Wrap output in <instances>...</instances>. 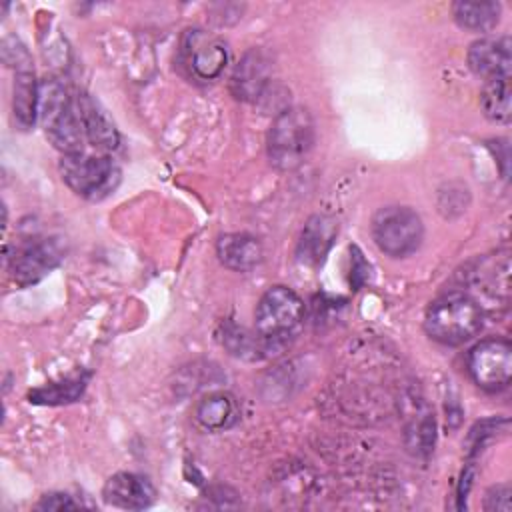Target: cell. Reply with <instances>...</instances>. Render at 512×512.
Wrapping results in <instances>:
<instances>
[{
	"label": "cell",
	"mask_w": 512,
	"mask_h": 512,
	"mask_svg": "<svg viewBox=\"0 0 512 512\" xmlns=\"http://www.w3.org/2000/svg\"><path fill=\"white\" fill-rule=\"evenodd\" d=\"M484 324L482 306L466 292L454 290L438 296L426 310V334L446 346H458L474 338Z\"/></svg>",
	"instance_id": "cell-1"
},
{
	"label": "cell",
	"mask_w": 512,
	"mask_h": 512,
	"mask_svg": "<svg viewBox=\"0 0 512 512\" xmlns=\"http://www.w3.org/2000/svg\"><path fill=\"white\" fill-rule=\"evenodd\" d=\"M302 324L304 302L294 290L286 286L268 288L256 304L254 328L264 352L284 348L288 340L298 334Z\"/></svg>",
	"instance_id": "cell-2"
},
{
	"label": "cell",
	"mask_w": 512,
	"mask_h": 512,
	"mask_svg": "<svg viewBox=\"0 0 512 512\" xmlns=\"http://www.w3.org/2000/svg\"><path fill=\"white\" fill-rule=\"evenodd\" d=\"M38 118L48 140L62 154H78L82 150L84 130L78 114L76 96H70L66 86L58 80H44L40 84Z\"/></svg>",
	"instance_id": "cell-3"
},
{
	"label": "cell",
	"mask_w": 512,
	"mask_h": 512,
	"mask_svg": "<svg viewBox=\"0 0 512 512\" xmlns=\"http://www.w3.org/2000/svg\"><path fill=\"white\" fill-rule=\"evenodd\" d=\"M314 144V122L306 108L288 106L276 114L266 136L268 160L278 170L300 166Z\"/></svg>",
	"instance_id": "cell-4"
},
{
	"label": "cell",
	"mask_w": 512,
	"mask_h": 512,
	"mask_svg": "<svg viewBox=\"0 0 512 512\" xmlns=\"http://www.w3.org/2000/svg\"><path fill=\"white\" fill-rule=\"evenodd\" d=\"M58 168L64 184L88 200L108 196L120 182V170L108 156H92L84 152L64 154Z\"/></svg>",
	"instance_id": "cell-5"
},
{
	"label": "cell",
	"mask_w": 512,
	"mask_h": 512,
	"mask_svg": "<svg viewBox=\"0 0 512 512\" xmlns=\"http://www.w3.org/2000/svg\"><path fill=\"white\" fill-rule=\"evenodd\" d=\"M372 238L392 258L410 256L424 238L422 218L408 206H384L372 218Z\"/></svg>",
	"instance_id": "cell-6"
},
{
	"label": "cell",
	"mask_w": 512,
	"mask_h": 512,
	"mask_svg": "<svg viewBox=\"0 0 512 512\" xmlns=\"http://www.w3.org/2000/svg\"><path fill=\"white\" fill-rule=\"evenodd\" d=\"M468 372L482 390H504L512 378V346L502 338L480 340L468 352Z\"/></svg>",
	"instance_id": "cell-7"
},
{
	"label": "cell",
	"mask_w": 512,
	"mask_h": 512,
	"mask_svg": "<svg viewBox=\"0 0 512 512\" xmlns=\"http://www.w3.org/2000/svg\"><path fill=\"white\" fill-rule=\"evenodd\" d=\"M180 54L190 74L200 80L218 78L228 62L226 44L202 28H190L182 34Z\"/></svg>",
	"instance_id": "cell-8"
},
{
	"label": "cell",
	"mask_w": 512,
	"mask_h": 512,
	"mask_svg": "<svg viewBox=\"0 0 512 512\" xmlns=\"http://www.w3.org/2000/svg\"><path fill=\"white\" fill-rule=\"evenodd\" d=\"M64 258L62 246L54 238H34L14 248L10 256V272L22 286L44 278Z\"/></svg>",
	"instance_id": "cell-9"
},
{
	"label": "cell",
	"mask_w": 512,
	"mask_h": 512,
	"mask_svg": "<svg viewBox=\"0 0 512 512\" xmlns=\"http://www.w3.org/2000/svg\"><path fill=\"white\" fill-rule=\"evenodd\" d=\"M510 48L512 46L508 36L476 40L468 48V66L474 74H478L484 80L510 78V66H512Z\"/></svg>",
	"instance_id": "cell-10"
},
{
	"label": "cell",
	"mask_w": 512,
	"mask_h": 512,
	"mask_svg": "<svg viewBox=\"0 0 512 512\" xmlns=\"http://www.w3.org/2000/svg\"><path fill=\"white\" fill-rule=\"evenodd\" d=\"M404 440L406 448L420 458H426L434 448L436 422L428 404L418 396L404 398Z\"/></svg>",
	"instance_id": "cell-11"
},
{
	"label": "cell",
	"mask_w": 512,
	"mask_h": 512,
	"mask_svg": "<svg viewBox=\"0 0 512 512\" xmlns=\"http://www.w3.org/2000/svg\"><path fill=\"white\" fill-rule=\"evenodd\" d=\"M102 496L112 506L124 510H142L156 500V490L152 482L142 474L118 472L106 480Z\"/></svg>",
	"instance_id": "cell-12"
},
{
	"label": "cell",
	"mask_w": 512,
	"mask_h": 512,
	"mask_svg": "<svg viewBox=\"0 0 512 512\" xmlns=\"http://www.w3.org/2000/svg\"><path fill=\"white\" fill-rule=\"evenodd\" d=\"M272 86L270 78V66L268 60L264 58L262 52L250 50L236 66L232 78H230V88L232 94L238 100L246 102H256L266 96V92Z\"/></svg>",
	"instance_id": "cell-13"
},
{
	"label": "cell",
	"mask_w": 512,
	"mask_h": 512,
	"mask_svg": "<svg viewBox=\"0 0 512 512\" xmlns=\"http://www.w3.org/2000/svg\"><path fill=\"white\" fill-rule=\"evenodd\" d=\"M38 100H40V84L34 78L30 56L28 54L18 56L14 88H12V114L20 130L32 128L38 116Z\"/></svg>",
	"instance_id": "cell-14"
},
{
	"label": "cell",
	"mask_w": 512,
	"mask_h": 512,
	"mask_svg": "<svg viewBox=\"0 0 512 512\" xmlns=\"http://www.w3.org/2000/svg\"><path fill=\"white\" fill-rule=\"evenodd\" d=\"M216 254L226 268L236 272H248L256 268L264 256L258 238L244 232L220 236L216 242Z\"/></svg>",
	"instance_id": "cell-15"
},
{
	"label": "cell",
	"mask_w": 512,
	"mask_h": 512,
	"mask_svg": "<svg viewBox=\"0 0 512 512\" xmlns=\"http://www.w3.org/2000/svg\"><path fill=\"white\" fill-rule=\"evenodd\" d=\"M76 104L84 138L98 150H114L118 146V132L98 102H94L88 94H78Z\"/></svg>",
	"instance_id": "cell-16"
},
{
	"label": "cell",
	"mask_w": 512,
	"mask_h": 512,
	"mask_svg": "<svg viewBox=\"0 0 512 512\" xmlns=\"http://www.w3.org/2000/svg\"><path fill=\"white\" fill-rule=\"evenodd\" d=\"M196 422L208 432H222L240 420V408L232 394L210 392L202 396L194 410Z\"/></svg>",
	"instance_id": "cell-17"
},
{
	"label": "cell",
	"mask_w": 512,
	"mask_h": 512,
	"mask_svg": "<svg viewBox=\"0 0 512 512\" xmlns=\"http://www.w3.org/2000/svg\"><path fill=\"white\" fill-rule=\"evenodd\" d=\"M334 238H336L334 220L326 216H312L306 222L302 236L298 240V250H296L298 260L308 266H316L318 262L324 260Z\"/></svg>",
	"instance_id": "cell-18"
},
{
	"label": "cell",
	"mask_w": 512,
	"mask_h": 512,
	"mask_svg": "<svg viewBox=\"0 0 512 512\" xmlns=\"http://www.w3.org/2000/svg\"><path fill=\"white\" fill-rule=\"evenodd\" d=\"M502 6L498 2H454L452 16L458 26L472 32H488L500 20Z\"/></svg>",
	"instance_id": "cell-19"
},
{
	"label": "cell",
	"mask_w": 512,
	"mask_h": 512,
	"mask_svg": "<svg viewBox=\"0 0 512 512\" xmlns=\"http://www.w3.org/2000/svg\"><path fill=\"white\" fill-rule=\"evenodd\" d=\"M510 78H494L486 80L482 94H480V104L492 122L498 124H508L512 116V104H510Z\"/></svg>",
	"instance_id": "cell-20"
},
{
	"label": "cell",
	"mask_w": 512,
	"mask_h": 512,
	"mask_svg": "<svg viewBox=\"0 0 512 512\" xmlns=\"http://www.w3.org/2000/svg\"><path fill=\"white\" fill-rule=\"evenodd\" d=\"M84 390V380L76 378V380H66L60 384H50L46 388H38L34 392H30V402H38V404H64V402H72L76 400Z\"/></svg>",
	"instance_id": "cell-21"
},
{
	"label": "cell",
	"mask_w": 512,
	"mask_h": 512,
	"mask_svg": "<svg viewBox=\"0 0 512 512\" xmlns=\"http://www.w3.org/2000/svg\"><path fill=\"white\" fill-rule=\"evenodd\" d=\"M512 490L508 484H498V486H492L488 492H486V500H484V508L486 510H502V512H508L512 508Z\"/></svg>",
	"instance_id": "cell-22"
},
{
	"label": "cell",
	"mask_w": 512,
	"mask_h": 512,
	"mask_svg": "<svg viewBox=\"0 0 512 512\" xmlns=\"http://www.w3.org/2000/svg\"><path fill=\"white\" fill-rule=\"evenodd\" d=\"M82 504L76 502L70 494H62V492H52V494H46L40 502H38V508L40 510H76L80 508Z\"/></svg>",
	"instance_id": "cell-23"
}]
</instances>
